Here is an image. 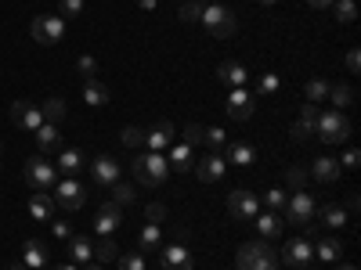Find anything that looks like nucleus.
<instances>
[{"mask_svg":"<svg viewBox=\"0 0 361 270\" xmlns=\"http://www.w3.org/2000/svg\"><path fill=\"white\" fill-rule=\"evenodd\" d=\"M130 169H134L141 188H159L163 180H166V173H170V162H166L163 152H137Z\"/></svg>","mask_w":361,"mask_h":270,"instance_id":"nucleus-1","label":"nucleus"},{"mask_svg":"<svg viewBox=\"0 0 361 270\" xmlns=\"http://www.w3.org/2000/svg\"><path fill=\"white\" fill-rule=\"evenodd\" d=\"M235 266L238 270H279V252L267 242H246L235 256Z\"/></svg>","mask_w":361,"mask_h":270,"instance_id":"nucleus-2","label":"nucleus"},{"mask_svg":"<svg viewBox=\"0 0 361 270\" xmlns=\"http://www.w3.org/2000/svg\"><path fill=\"white\" fill-rule=\"evenodd\" d=\"M314 134L322 144H343L350 137V119L336 108H329V112H318L314 119Z\"/></svg>","mask_w":361,"mask_h":270,"instance_id":"nucleus-3","label":"nucleus"},{"mask_svg":"<svg viewBox=\"0 0 361 270\" xmlns=\"http://www.w3.org/2000/svg\"><path fill=\"white\" fill-rule=\"evenodd\" d=\"M282 213H286V224H296V227H314V213H318V205L307 191H293L282 205Z\"/></svg>","mask_w":361,"mask_h":270,"instance_id":"nucleus-4","label":"nucleus"},{"mask_svg":"<svg viewBox=\"0 0 361 270\" xmlns=\"http://www.w3.org/2000/svg\"><path fill=\"white\" fill-rule=\"evenodd\" d=\"M209 33L214 37H235V29H238V18H235V11H228L224 4H209V8H202V18H199Z\"/></svg>","mask_w":361,"mask_h":270,"instance_id":"nucleus-5","label":"nucleus"},{"mask_svg":"<svg viewBox=\"0 0 361 270\" xmlns=\"http://www.w3.org/2000/svg\"><path fill=\"white\" fill-rule=\"evenodd\" d=\"M25 184L33 188V191H51L58 184V169L44 155H33V159L25 162Z\"/></svg>","mask_w":361,"mask_h":270,"instance_id":"nucleus-6","label":"nucleus"},{"mask_svg":"<svg viewBox=\"0 0 361 270\" xmlns=\"http://www.w3.org/2000/svg\"><path fill=\"white\" fill-rule=\"evenodd\" d=\"M29 33H33L37 44L51 47V44H58V40L66 37V18L62 15H37L33 25H29Z\"/></svg>","mask_w":361,"mask_h":270,"instance_id":"nucleus-7","label":"nucleus"},{"mask_svg":"<svg viewBox=\"0 0 361 270\" xmlns=\"http://www.w3.org/2000/svg\"><path fill=\"white\" fill-rule=\"evenodd\" d=\"M54 195V205H62V209H83V202H87V191H83V184L76 176H66V180H58V184L51 188Z\"/></svg>","mask_w":361,"mask_h":270,"instance_id":"nucleus-8","label":"nucleus"},{"mask_svg":"<svg viewBox=\"0 0 361 270\" xmlns=\"http://www.w3.org/2000/svg\"><path fill=\"white\" fill-rule=\"evenodd\" d=\"M11 123L37 134V130L44 127V112H40V105H33V101H15V105H11Z\"/></svg>","mask_w":361,"mask_h":270,"instance_id":"nucleus-9","label":"nucleus"},{"mask_svg":"<svg viewBox=\"0 0 361 270\" xmlns=\"http://www.w3.org/2000/svg\"><path fill=\"white\" fill-rule=\"evenodd\" d=\"M311 256H314V249H311L307 238H293V242H286V245H282L279 263H286V266L300 270V266H307V263H311Z\"/></svg>","mask_w":361,"mask_h":270,"instance_id":"nucleus-10","label":"nucleus"},{"mask_svg":"<svg viewBox=\"0 0 361 270\" xmlns=\"http://www.w3.org/2000/svg\"><path fill=\"white\" fill-rule=\"evenodd\" d=\"M159 263H163V270H195L192 252L180 245V242H173V245H159Z\"/></svg>","mask_w":361,"mask_h":270,"instance_id":"nucleus-11","label":"nucleus"},{"mask_svg":"<svg viewBox=\"0 0 361 270\" xmlns=\"http://www.w3.org/2000/svg\"><path fill=\"white\" fill-rule=\"evenodd\" d=\"M228 213H231L235 220H253V217L260 213V202H257V195H250V191H235V195L228 198Z\"/></svg>","mask_w":361,"mask_h":270,"instance_id":"nucleus-12","label":"nucleus"},{"mask_svg":"<svg viewBox=\"0 0 361 270\" xmlns=\"http://www.w3.org/2000/svg\"><path fill=\"white\" fill-rule=\"evenodd\" d=\"M228 115L235 119V123H246V119L253 115V94L246 86H238L228 94Z\"/></svg>","mask_w":361,"mask_h":270,"instance_id":"nucleus-13","label":"nucleus"},{"mask_svg":"<svg viewBox=\"0 0 361 270\" xmlns=\"http://www.w3.org/2000/svg\"><path fill=\"white\" fill-rule=\"evenodd\" d=\"M224 169H228V159H224L221 152H214V155H206V159L195 162V176L202 180V184H214V180H221Z\"/></svg>","mask_w":361,"mask_h":270,"instance_id":"nucleus-14","label":"nucleus"},{"mask_svg":"<svg viewBox=\"0 0 361 270\" xmlns=\"http://www.w3.org/2000/svg\"><path fill=\"white\" fill-rule=\"evenodd\" d=\"M119 224H123V209H119L116 202H105V205L98 209V217H94V231H98L102 238H109Z\"/></svg>","mask_w":361,"mask_h":270,"instance_id":"nucleus-15","label":"nucleus"},{"mask_svg":"<svg viewBox=\"0 0 361 270\" xmlns=\"http://www.w3.org/2000/svg\"><path fill=\"white\" fill-rule=\"evenodd\" d=\"M173 141V123L170 119H159V123L152 130H145V144H148V152H166Z\"/></svg>","mask_w":361,"mask_h":270,"instance_id":"nucleus-16","label":"nucleus"},{"mask_svg":"<svg viewBox=\"0 0 361 270\" xmlns=\"http://www.w3.org/2000/svg\"><path fill=\"white\" fill-rule=\"evenodd\" d=\"M22 266L25 270H44L47 266V245L37 242V238H29V242L22 245Z\"/></svg>","mask_w":361,"mask_h":270,"instance_id":"nucleus-17","label":"nucleus"},{"mask_svg":"<svg viewBox=\"0 0 361 270\" xmlns=\"http://www.w3.org/2000/svg\"><path fill=\"white\" fill-rule=\"evenodd\" d=\"M51 213H54L51 191H33V195H29V217L40 220V224H51Z\"/></svg>","mask_w":361,"mask_h":270,"instance_id":"nucleus-18","label":"nucleus"},{"mask_svg":"<svg viewBox=\"0 0 361 270\" xmlns=\"http://www.w3.org/2000/svg\"><path fill=\"white\" fill-rule=\"evenodd\" d=\"M311 176L318 180V184H336V180H340V162L329 159V155H322V159L311 162Z\"/></svg>","mask_w":361,"mask_h":270,"instance_id":"nucleus-19","label":"nucleus"},{"mask_svg":"<svg viewBox=\"0 0 361 270\" xmlns=\"http://www.w3.org/2000/svg\"><path fill=\"white\" fill-rule=\"evenodd\" d=\"M90 173H94V180H98L102 188H112L116 180H119V162H116V159H109V155H102V159H94Z\"/></svg>","mask_w":361,"mask_h":270,"instance_id":"nucleus-20","label":"nucleus"},{"mask_svg":"<svg viewBox=\"0 0 361 270\" xmlns=\"http://www.w3.org/2000/svg\"><path fill=\"white\" fill-rule=\"evenodd\" d=\"M217 76H221L228 86H235V90L250 83V72H246L243 62H221V65H217Z\"/></svg>","mask_w":361,"mask_h":270,"instance_id":"nucleus-21","label":"nucleus"},{"mask_svg":"<svg viewBox=\"0 0 361 270\" xmlns=\"http://www.w3.org/2000/svg\"><path fill=\"white\" fill-rule=\"evenodd\" d=\"M83 152H80V148H66V152L62 155H58V162H54V169L58 173H62V176H76L80 169H83Z\"/></svg>","mask_w":361,"mask_h":270,"instance_id":"nucleus-22","label":"nucleus"},{"mask_svg":"<svg viewBox=\"0 0 361 270\" xmlns=\"http://www.w3.org/2000/svg\"><path fill=\"white\" fill-rule=\"evenodd\" d=\"M83 105H87V108L109 105V86H105L102 79H87V83H83Z\"/></svg>","mask_w":361,"mask_h":270,"instance_id":"nucleus-23","label":"nucleus"},{"mask_svg":"<svg viewBox=\"0 0 361 270\" xmlns=\"http://www.w3.org/2000/svg\"><path fill=\"white\" fill-rule=\"evenodd\" d=\"M159 245H163L159 224H145L141 234H137V252H159Z\"/></svg>","mask_w":361,"mask_h":270,"instance_id":"nucleus-24","label":"nucleus"},{"mask_svg":"<svg viewBox=\"0 0 361 270\" xmlns=\"http://www.w3.org/2000/svg\"><path fill=\"white\" fill-rule=\"evenodd\" d=\"M257 152L246 144V141H231L228 144V166H253Z\"/></svg>","mask_w":361,"mask_h":270,"instance_id":"nucleus-25","label":"nucleus"},{"mask_svg":"<svg viewBox=\"0 0 361 270\" xmlns=\"http://www.w3.org/2000/svg\"><path fill=\"white\" fill-rule=\"evenodd\" d=\"M195 162H192V148L180 141V144H173L170 148V169H177V173H188Z\"/></svg>","mask_w":361,"mask_h":270,"instance_id":"nucleus-26","label":"nucleus"},{"mask_svg":"<svg viewBox=\"0 0 361 270\" xmlns=\"http://www.w3.org/2000/svg\"><path fill=\"white\" fill-rule=\"evenodd\" d=\"M69 256H73V263L83 266V263H90V256H94V245H90L83 234H73L69 238Z\"/></svg>","mask_w":361,"mask_h":270,"instance_id":"nucleus-27","label":"nucleus"},{"mask_svg":"<svg viewBox=\"0 0 361 270\" xmlns=\"http://www.w3.org/2000/svg\"><path fill=\"white\" fill-rule=\"evenodd\" d=\"M314 217H318L325 227H333V231H336V227H347V209H340V205H322Z\"/></svg>","mask_w":361,"mask_h":270,"instance_id":"nucleus-28","label":"nucleus"},{"mask_svg":"<svg viewBox=\"0 0 361 270\" xmlns=\"http://www.w3.org/2000/svg\"><path fill=\"white\" fill-rule=\"evenodd\" d=\"M253 224H257V231H260L264 238H275V234L282 231L279 213H271V209H267V213H257V217H253Z\"/></svg>","mask_w":361,"mask_h":270,"instance_id":"nucleus-29","label":"nucleus"},{"mask_svg":"<svg viewBox=\"0 0 361 270\" xmlns=\"http://www.w3.org/2000/svg\"><path fill=\"white\" fill-rule=\"evenodd\" d=\"M329 101H333V108H347V105H354V86H350V83L329 86Z\"/></svg>","mask_w":361,"mask_h":270,"instance_id":"nucleus-30","label":"nucleus"},{"mask_svg":"<svg viewBox=\"0 0 361 270\" xmlns=\"http://www.w3.org/2000/svg\"><path fill=\"white\" fill-rule=\"evenodd\" d=\"M340 252H343V245L336 242V238H322L318 249H314V256L325 259V263H340Z\"/></svg>","mask_w":361,"mask_h":270,"instance_id":"nucleus-31","label":"nucleus"},{"mask_svg":"<svg viewBox=\"0 0 361 270\" xmlns=\"http://www.w3.org/2000/svg\"><path fill=\"white\" fill-rule=\"evenodd\" d=\"M40 112H44V123H58V119H66V101L62 98H47L40 105Z\"/></svg>","mask_w":361,"mask_h":270,"instance_id":"nucleus-32","label":"nucleus"},{"mask_svg":"<svg viewBox=\"0 0 361 270\" xmlns=\"http://www.w3.org/2000/svg\"><path fill=\"white\" fill-rule=\"evenodd\" d=\"M58 127L54 123H44L40 130H37V144H40V152H51V148H58Z\"/></svg>","mask_w":361,"mask_h":270,"instance_id":"nucleus-33","label":"nucleus"},{"mask_svg":"<svg viewBox=\"0 0 361 270\" xmlns=\"http://www.w3.org/2000/svg\"><path fill=\"white\" fill-rule=\"evenodd\" d=\"M333 15H336V22L350 25L357 18V4H354V0H333Z\"/></svg>","mask_w":361,"mask_h":270,"instance_id":"nucleus-34","label":"nucleus"},{"mask_svg":"<svg viewBox=\"0 0 361 270\" xmlns=\"http://www.w3.org/2000/svg\"><path fill=\"white\" fill-rule=\"evenodd\" d=\"M304 94H307V105H318V101L329 98V83H325V79H307Z\"/></svg>","mask_w":361,"mask_h":270,"instance_id":"nucleus-35","label":"nucleus"},{"mask_svg":"<svg viewBox=\"0 0 361 270\" xmlns=\"http://www.w3.org/2000/svg\"><path fill=\"white\" fill-rule=\"evenodd\" d=\"M94 259H98V263H112V259H119V249H116L112 238H102V242L94 245Z\"/></svg>","mask_w":361,"mask_h":270,"instance_id":"nucleus-36","label":"nucleus"},{"mask_svg":"<svg viewBox=\"0 0 361 270\" xmlns=\"http://www.w3.org/2000/svg\"><path fill=\"white\" fill-rule=\"evenodd\" d=\"M109 202H116L119 209L130 205V202H134V188H130V184H119V180H116V184H112V198H109Z\"/></svg>","mask_w":361,"mask_h":270,"instance_id":"nucleus-37","label":"nucleus"},{"mask_svg":"<svg viewBox=\"0 0 361 270\" xmlns=\"http://www.w3.org/2000/svg\"><path fill=\"white\" fill-rule=\"evenodd\" d=\"M76 72L83 76V79H98V62L90 54H80L76 58Z\"/></svg>","mask_w":361,"mask_h":270,"instance_id":"nucleus-38","label":"nucleus"},{"mask_svg":"<svg viewBox=\"0 0 361 270\" xmlns=\"http://www.w3.org/2000/svg\"><path fill=\"white\" fill-rule=\"evenodd\" d=\"M311 134H314V123H307V119H296V123L289 127V137H293L296 144H300V141H307Z\"/></svg>","mask_w":361,"mask_h":270,"instance_id":"nucleus-39","label":"nucleus"},{"mask_svg":"<svg viewBox=\"0 0 361 270\" xmlns=\"http://www.w3.org/2000/svg\"><path fill=\"white\" fill-rule=\"evenodd\" d=\"M116 263H119V270H145V252H123Z\"/></svg>","mask_w":361,"mask_h":270,"instance_id":"nucleus-40","label":"nucleus"},{"mask_svg":"<svg viewBox=\"0 0 361 270\" xmlns=\"http://www.w3.org/2000/svg\"><path fill=\"white\" fill-rule=\"evenodd\" d=\"M119 141H123L127 148H141V144H145V130H141V127H123Z\"/></svg>","mask_w":361,"mask_h":270,"instance_id":"nucleus-41","label":"nucleus"},{"mask_svg":"<svg viewBox=\"0 0 361 270\" xmlns=\"http://www.w3.org/2000/svg\"><path fill=\"white\" fill-rule=\"evenodd\" d=\"M224 137H228V134H224L221 127H206V130H202V144H209V148H224Z\"/></svg>","mask_w":361,"mask_h":270,"instance_id":"nucleus-42","label":"nucleus"},{"mask_svg":"<svg viewBox=\"0 0 361 270\" xmlns=\"http://www.w3.org/2000/svg\"><path fill=\"white\" fill-rule=\"evenodd\" d=\"M180 18H185V22H199L202 18V4H199V0H185V4H180Z\"/></svg>","mask_w":361,"mask_h":270,"instance_id":"nucleus-43","label":"nucleus"},{"mask_svg":"<svg viewBox=\"0 0 361 270\" xmlns=\"http://www.w3.org/2000/svg\"><path fill=\"white\" fill-rule=\"evenodd\" d=\"M257 86H260V94H275V90H279V86H282V79H279V76H275V72H264V76H260V83H257Z\"/></svg>","mask_w":361,"mask_h":270,"instance_id":"nucleus-44","label":"nucleus"},{"mask_svg":"<svg viewBox=\"0 0 361 270\" xmlns=\"http://www.w3.org/2000/svg\"><path fill=\"white\" fill-rule=\"evenodd\" d=\"M145 217H148V224H163L166 220V205L163 202H152V205L145 209Z\"/></svg>","mask_w":361,"mask_h":270,"instance_id":"nucleus-45","label":"nucleus"},{"mask_svg":"<svg viewBox=\"0 0 361 270\" xmlns=\"http://www.w3.org/2000/svg\"><path fill=\"white\" fill-rule=\"evenodd\" d=\"M202 130H206V127H199V123H188V127H185V144H188V148L202 144Z\"/></svg>","mask_w":361,"mask_h":270,"instance_id":"nucleus-46","label":"nucleus"},{"mask_svg":"<svg viewBox=\"0 0 361 270\" xmlns=\"http://www.w3.org/2000/svg\"><path fill=\"white\" fill-rule=\"evenodd\" d=\"M83 11V0H62V11H58V15H62V18H76Z\"/></svg>","mask_w":361,"mask_h":270,"instance_id":"nucleus-47","label":"nucleus"},{"mask_svg":"<svg viewBox=\"0 0 361 270\" xmlns=\"http://www.w3.org/2000/svg\"><path fill=\"white\" fill-rule=\"evenodd\" d=\"M267 209H271V213H282V205H286V195L282 191H267Z\"/></svg>","mask_w":361,"mask_h":270,"instance_id":"nucleus-48","label":"nucleus"},{"mask_svg":"<svg viewBox=\"0 0 361 270\" xmlns=\"http://www.w3.org/2000/svg\"><path fill=\"white\" fill-rule=\"evenodd\" d=\"M347 69H350V76H357V69H361V54H357V47L347 51Z\"/></svg>","mask_w":361,"mask_h":270,"instance_id":"nucleus-49","label":"nucleus"},{"mask_svg":"<svg viewBox=\"0 0 361 270\" xmlns=\"http://www.w3.org/2000/svg\"><path fill=\"white\" fill-rule=\"evenodd\" d=\"M51 227H54V234H58V238H66V242H69V238H73L69 224H62V220H51Z\"/></svg>","mask_w":361,"mask_h":270,"instance_id":"nucleus-50","label":"nucleus"},{"mask_svg":"<svg viewBox=\"0 0 361 270\" xmlns=\"http://www.w3.org/2000/svg\"><path fill=\"white\" fill-rule=\"evenodd\" d=\"M357 162H361V152H357V148H350V152L343 155V166H347V169H354Z\"/></svg>","mask_w":361,"mask_h":270,"instance_id":"nucleus-51","label":"nucleus"},{"mask_svg":"<svg viewBox=\"0 0 361 270\" xmlns=\"http://www.w3.org/2000/svg\"><path fill=\"white\" fill-rule=\"evenodd\" d=\"M304 176H307L304 169H289V184H293V188L300 191V184H304Z\"/></svg>","mask_w":361,"mask_h":270,"instance_id":"nucleus-52","label":"nucleus"},{"mask_svg":"<svg viewBox=\"0 0 361 270\" xmlns=\"http://www.w3.org/2000/svg\"><path fill=\"white\" fill-rule=\"evenodd\" d=\"M300 119H307V123H314V119H318V105H304V115H300Z\"/></svg>","mask_w":361,"mask_h":270,"instance_id":"nucleus-53","label":"nucleus"},{"mask_svg":"<svg viewBox=\"0 0 361 270\" xmlns=\"http://www.w3.org/2000/svg\"><path fill=\"white\" fill-rule=\"evenodd\" d=\"M311 8H318V11H325V8H333V0H307Z\"/></svg>","mask_w":361,"mask_h":270,"instance_id":"nucleus-54","label":"nucleus"},{"mask_svg":"<svg viewBox=\"0 0 361 270\" xmlns=\"http://www.w3.org/2000/svg\"><path fill=\"white\" fill-rule=\"evenodd\" d=\"M137 4H141V11H156L159 0H137Z\"/></svg>","mask_w":361,"mask_h":270,"instance_id":"nucleus-55","label":"nucleus"},{"mask_svg":"<svg viewBox=\"0 0 361 270\" xmlns=\"http://www.w3.org/2000/svg\"><path fill=\"white\" fill-rule=\"evenodd\" d=\"M357 205H361L357 195H350V198H347V213H357Z\"/></svg>","mask_w":361,"mask_h":270,"instance_id":"nucleus-56","label":"nucleus"},{"mask_svg":"<svg viewBox=\"0 0 361 270\" xmlns=\"http://www.w3.org/2000/svg\"><path fill=\"white\" fill-rule=\"evenodd\" d=\"M80 270H102V263H83Z\"/></svg>","mask_w":361,"mask_h":270,"instance_id":"nucleus-57","label":"nucleus"},{"mask_svg":"<svg viewBox=\"0 0 361 270\" xmlns=\"http://www.w3.org/2000/svg\"><path fill=\"white\" fill-rule=\"evenodd\" d=\"M51 270H80L76 263H66V266H51Z\"/></svg>","mask_w":361,"mask_h":270,"instance_id":"nucleus-58","label":"nucleus"},{"mask_svg":"<svg viewBox=\"0 0 361 270\" xmlns=\"http://www.w3.org/2000/svg\"><path fill=\"white\" fill-rule=\"evenodd\" d=\"M260 4H264V8H271V4H275V0H260Z\"/></svg>","mask_w":361,"mask_h":270,"instance_id":"nucleus-59","label":"nucleus"},{"mask_svg":"<svg viewBox=\"0 0 361 270\" xmlns=\"http://www.w3.org/2000/svg\"><path fill=\"white\" fill-rule=\"evenodd\" d=\"M340 270H357V266H340Z\"/></svg>","mask_w":361,"mask_h":270,"instance_id":"nucleus-60","label":"nucleus"},{"mask_svg":"<svg viewBox=\"0 0 361 270\" xmlns=\"http://www.w3.org/2000/svg\"><path fill=\"white\" fill-rule=\"evenodd\" d=\"M0 148H4V144H0Z\"/></svg>","mask_w":361,"mask_h":270,"instance_id":"nucleus-61","label":"nucleus"}]
</instances>
